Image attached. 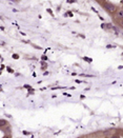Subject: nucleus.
Here are the masks:
<instances>
[{
  "instance_id": "nucleus-1",
  "label": "nucleus",
  "mask_w": 123,
  "mask_h": 138,
  "mask_svg": "<svg viewBox=\"0 0 123 138\" xmlns=\"http://www.w3.org/2000/svg\"><path fill=\"white\" fill-rule=\"evenodd\" d=\"M105 8H106V10H108L110 12H115V11H117L116 6L113 5V4H111V3H106V4H105Z\"/></svg>"
},
{
  "instance_id": "nucleus-2",
  "label": "nucleus",
  "mask_w": 123,
  "mask_h": 138,
  "mask_svg": "<svg viewBox=\"0 0 123 138\" xmlns=\"http://www.w3.org/2000/svg\"><path fill=\"white\" fill-rule=\"evenodd\" d=\"M116 17H117L118 19H122V17H123V15H122V10H118L117 11V14H116Z\"/></svg>"
},
{
  "instance_id": "nucleus-3",
  "label": "nucleus",
  "mask_w": 123,
  "mask_h": 138,
  "mask_svg": "<svg viewBox=\"0 0 123 138\" xmlns=\"http://www.w3.org/2000/svg\"><path fill=\"white\" fill-rule=\"evenodd\" d=\"M4 126H6V121L1 119V120H0V127H4Z\"/></svg>"
},
{
  "instance_id": "nucleus-4",
  "label": "nucleus",
  "mask_w": 123,
  "mask_h": 138,
  "mask_svg": "<svg viewBox=\"0 0 123 138\" xmlns=\"http://www.w3.org/2000/svg\"><path fill=\"white\" fill-rule=\"evenodd\" d=\"M84 60L89 61V62H91V61H92V59H90V58H86V57H84Z\"/></svg>"
}]
</instances>
